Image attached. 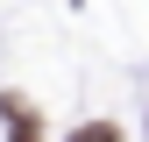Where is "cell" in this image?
<instances>
[{"label":"cell","instance_id":"1","mask_svg":"<svg viewBox=\"0 0 149 142\" xmlns=\"http://www.w3.org/2000/svg\"><path fill=\"white\" fill-rule=\"evenodd\" d=\"M0 114H7V128H14L7 142H43V121L22 106V93H0Z\"/></svg>","mask_w":149,"mask_h":142},{"label":"cell","instance_id":"2","mask_svg":"<svg viewBox=\"0 0 149 142\" xmlns=\"http://www.w3.org/2000/svg\"><path fill=\"white\" fill-rule=\"evenodd\" d=\"M71 142H121V128H107V121H92V128H78Z\"/></svg>","mask_w":149,"mask_h":142}]
</instances>
